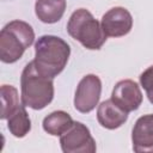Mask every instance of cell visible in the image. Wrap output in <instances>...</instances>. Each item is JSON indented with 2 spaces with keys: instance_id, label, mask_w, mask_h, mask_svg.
Segmentation results:
<instances>
[{
  "instance_id": "5bb4252c",
  "label": "cell",
  "mask_w": 153,
  "mask_h": 153,
  "mask_svg": "<svg viewBox=\"0 0 153 153\" xmlns=\"http://www.w3.org/2000/svg\"><path fill=\"white\" fill-rule=\"evenodd\" d=\"M19 96L18 91L12 85L1 86V120H7L12 114H14L19 108Z\"/></svg>"
},
{
  "instance_id": "9c48e42d",
  "label": "cell",
  "mask_w": 153,
  "mask_h": 153,
  "mask_svg": "<svg viewBox=\"0 0 153 153\" xmlns=\"http://www.w3.org/2000/svg\"><path fill=\"white\" fill-rule=\"evenodd\" d=\"M133 149L140 152H153V114L137 118L131 131Z\"/></svg>"
},
{
  "instance_id": "2e32d148",
  "label": "cell",
  "mask_w": 153,
  "mask_h": 153,
  "mask_svg": "<svg viewBox=\"0 0 153 153\" xmlns=\"http://www.w3.org/2000/svg\"><path fill=\"white\" fill-rule=\"evenodd\" d=\"M147 98H148V100L153 104V88H151L149 91H147Z\"/></svg>"
},
{
  "instance_id": "9a60e30c",
  "label": "cell",
  "mask_w": 153,
  "mask_h": 153,
  "mask_svg": "<svg viewBox=\"0 0 153 153\" xmlns=\"http://www.w3.org/2000/svg\"><path fill=\"white\" fill-rule=\"evenodd\" d=\"M140 84L146 92L153 88V65L140 74Z\"/></svg>"
},
{
  "instance_id": "6da1fadb",
  "label": "cell",
  "mask_w": 153,
  "mask_h": 153,
  "mask_svg": "<svg viewBox=\"0 0 153 153\" xmlns=\"http://www.w3.org/2000/svg\"><path fill=\"white\" fill-rule=\"evenodd\" d=\"M69 55V44L57 36L44 35L35 43V66L48 78L54 79L65 69Z\"/></svg>"
},
{
  "instance_id": "7a4b0ae2",
  "label": "cell",
  "mask_w": 153,
  "mask_h": 153,
  "mask_svg": "<svg viewBox=\"0 0 153 153\" xmlns=\"http://www.w3.org/2000/svg\"><path fill=\"white\" fill-rule=\"evenodd\" d=\"M22 104L33 110H42L54 98V82L51 78L41 74L35 62H29L20 76Z\"/></svg>"
},
{
  "instance_id": "277c9868",
  "label": "cell",
  "mask_w": 153,
  "mask_h": 153,
  "mask_svg": "<svg viewBox=\"0 0 153 153\" xmlns=\"http://www.w3.org/2000/svg\"><path fill=\"white\" fill-rule=\"evenodd\" d=\"M67 32L90 50L100 49L106 41L102 24L86 8H78L72 13L67 23Z\"/></svg>"
},
{
  "instance_id": "8992f818",
  "label": "cell",
  "mask_w": 153,
  "mask_h": 153,
  "mask_svg": "<svg viewBox=\"0 0 153 153\" xmlns=\"http://www.w3.org/2000/svg\"><path fill=\"white\" fill-rule=\"evenodd\" d=\"M102 93V81L94 74H87L82 76L79 81L75 96H74V108L81 112H91L99 102Z\"/></svg>"
},
{
  "instance_id": "52a82bcc",
  "label": "cell",
  "mask_w": 153,
  "mask_h": 153,
  "mask_svg": "<svg viewBox=\"0 0 153 153\" xmlns=\"http://www.w3.org/2000/svg\"><path fill=\"white\" fill-rule=\"evenodd\" d=\"M100 24L106 37H122L130 32L133 17L124 7H112L103 14Z\"/></svg>"
},
{
  "instance_id": "7c38bea8",
  "label": "cell",
  "mask_w": 153,
  "mask_h": 153,
  "mask_svg": "<svg viewBox=\"0 0 153 153\" xmlns=\"http://www.w3.org/2000/svg\"><path fill=\"white\" fill-rule=\"evenodd\" d=\"M73 123L74 121L69 114L62 110H57L45 116L42 126L45 133L53 136H61L73 126Z\"/></svg>"
},
{
  "instance_id": "5b68a950",
  "label": "cell",
  "mask_w": 153,
  "mask_h": 153,
  "mask_svg": "<svg viewBox=\"0 0 153 153\" xmlns=\"http://www.w3.org/2000/svg\"><path fill=\"white\" fill-rule=\"evenodd\" d=\"M60 145L65 153H94L97 149L90 129L81 122H74L60 136Z\"/></svg>"
},
{
  "instance_id": "ba28073f",
  "label": "cell",
  "mask_w": 153,
  "mask_h": 153,
  "mask_svg": "<svg viewBox=\"0 0 153 153\" xmlns=\"http://www.w3.org/2000/svg\"><path fill=\"white\" fill-rule=\"evenodd\" d=\"M111 100L127 112L137 110L142 103V93L139 85L130 79L118 81L111 93Z\"/></svg>"
},
{
  "instance_id": "30bf717a",
  "label": "cell",
  "mask_w": 153,
  "mask_h": 153,
  "mask_svg": "<svg viewBox=\"0 0 153 153\" xmlns=\"http://www.w3.org/2000/svg\"><path fill=\"white\" fill-rule=\"evenodd\" d=\"M97 120L103 128L117 129L128 120V112L116 105L111 98L99 104L97 110Z\"/></svg>"
},
{
  "instance_id": "8fae6325",
  "label": "cell",
  "mask_w": 153,
  "mask_h": 153,
  "mask_svg": "<svg viewBox=\"0 0 153 153\" xmlns=\"http://www.w3.org/2000/svg\"><path fill=\"white\" fill-rule=\"evenodd\" d=\"M66 10V0H36L35 13L37 18L45 24L59 22Z\"/></svg>"
},
{
  "instance_id": "3957f363",
  "label": "cell",
  "mask_w": 153,
  "mask_h": 153,
  "mask_svg": "<svg viewBox=\"0 0 153 153\" xmlns=\"http://www.w3.org/2000/svg\"><path fill=\"white\" fill-rule=\"evenodd\" d=\"M33 41L35 32L30 24L19 19L7 23L0 32V60L4 63L17 62Z\"/></svg>"
},
{
  "instance_id": "4fadbf2b",
  "label": "cell",
  "mask_w": 153,
  "mask_h": 153,
  "mask_svg": "<svg viewBox=\"0 0 153 153\" xmlns=\"http://www.w3.org/2000/svg\"><path fill=\"white\" fill-rule=\"evenodd\" d=\"M25 108L26 106L22 104L20 108L7 118V128L16 137H24L31 129V120Z\"/></svg>"
}]
</instances>
